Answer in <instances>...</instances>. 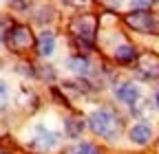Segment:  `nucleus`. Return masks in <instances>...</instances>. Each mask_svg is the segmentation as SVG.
Listing matches in <instances>:
<instances>
[{"instance_id": "nucleus-5", "label": "nucleus", "mask_w": 159, "mask_h": 154, "mask_svg": "<svg viewBox=\"0 0 159 154\" xmlns=\"http://www.w3.org/2000/svg\"><path fill=\"white\" fill-rule=\"evenodd\" d=\"M31 145H33V148H38V150L49 152V150H53V148H57V145H60V134H57V132H53L51 128H47V126L40 123V126H35V130H33Z\"/></svg>"}, {"instance_id": "nucleus-11", "label": "nucleus", "mask_w": 159, "mask_h": 154, "mask_svg": "<svg viewBox=\"0 0 159 154\" xmlns=\"http://www.w3.org/2000/svg\"><path fill=\"white\" fill-rule=\"evenodd\" d=\"M137 51L133 49V46H128V44H124V46H119V49H115V60L119 62V64H130V62H137Z\"/></svg>"}, {"instance_id": "nucleus-2", "label": "nucleus", "mask_w": 159, "mask_h": 154, "mask_svg": "<svg viewBox=\"0 0 159 154\" xmlns=\"http://www.w3.org/2000/svg\"><path fill=\"white\" fill-rule=\"evenodd\" d=\"M95 31H97V20L93 15H77L71 22V33L77 40L80 46H93L95 42Z\"/></svg>"}, {"instance_id": "nucleus-19", "label": "nucleus", "mask_w": 159, "mask_h": 154, "mask_svg": "<svg viewBox=\"0 0 159 154\" xmlns=\"http://www.w3.org/2000/svg\"><path fill=\"white\" fill-rule=\"evenodd\" d=\"M5 2H9V0H5Z\"/></svg>"}, {"instance_id": "nucleus-6", "label": "nucleus", "mask_w": 159, "mask_h": 154, "mask_svg": "<svg viewBox=\"0 0 159 154\" xmlns=\"http://www.w3.org/2000/svg\"><path fill=\"white\" fill-rule=\"evenodd\" d=\"M124 20H126V24H128L130 29H135V31H139V33H152V31L157 29L155 15L148 13V11H130Z\"/></svg>"}, {"instance_id": "nucleus-4", "label": "nucleus", "mask_w": 159, "mask_h": 154, "mask_svg": "<svg viewBox=\"0 0 159 154\" xmlns=\"http://www.w3.org/2000/svg\"><path fill=\"white\" fill-rule=\"evenodd\" d=\"M135 71L142 79H159V55L142 53L135 62Z\"/></svg>"}, {"instance_id": "nucleus-8", "label": "nucleus", "mask_w": 159, "mask_h": 154, "mask_svg": "<svg viewBox=\"0 0 159 154\" xmlns=\"http://www.w3.org/2000/svg\"><path fill=\"white\" fill-rule=\"evenodd\" d=\"M38 53L44 55V57L55 53V35L51 31H42V33H40V37H38Z\"/></svg>"}, {"instance_id": "nucleus-12", "label": "nucleus", "mask_w": 159, "mask_h": 154, "mask_svg": "<svg viewBox=\"0 0 159 154\" xmlns=\"http://www.w3.org/2000/svg\"><path fill=\"white\" fill-rule=\"evenodd\" d=\"M64 128H66V134L71 139H77L80 134H82V130H84V121L77 119V117H71V119L64 121Z\"/></svg>"}, {"instance_id": "nucleus-17", "label": "nucleus", "mask_w": 159, "mask_h": 154, "mask_svg": "<svg viewBox=\"0 0 159 154\" xmlns=\"http://www.w3.org/2000/svg\"><path fill=\"white\" fill-rule=\"evenodd\" d=\"M104 2H108V5H113V7H119V5H122V0H104Z\"/></svg>"}, {"instance_id": "nucleus-3", "label": "nucleus", "mask_w": 159, "mask_h": 154, "mask_svg": "<svg viewBox=\"0 0 159 154\" xmlns=\"http://www.w3.org/2000/svg\"><path fill=\"white\" fill-rule=\"evenodd\" d=\"M5 44H7L11 51H16V53L29 49V46L33 44L31 29L25 27V24H16V27H11V31H5Z\"/></svg>"}, {"instance_id": "nucleus-16", "label": "nucleus", "mask_w": 159, "mask_h": 154, "mask_svg": "<svg viewBox=\"0 0 159 154\" xmlns=\"http://www.w3.org/2000/svg\"><path fill=\"white\" fill-rule=\"evenodd\" d=\"M64 5H69V7H82V5H86L89 0H62Z\"/></svg>"}, {"instance_id": "nucleus-1", "label": "nucleus", "mask_w": 159, "mask_h": 154, "mask_svg": "<svg viewBox=\"0 0 159 154\" xmlns=\"http://www.w3.org/2000/svg\"><path fill=\"white\" fill-rule=\"evenodd\" d=\"M89 128L99 134L104 139H117L119 132H122V119L117 117L113 110H106V108H99V110H93L89 114Z\"/></svg>"}, {"instance_id": "nucleus-10", "label": "nucleus", "mask_w": 159, "mask_h": 154, "mask_svg": "<svg viewBox=\"0 0 159 154\" xmlns=\"http://www.w3.org/2000/svg\"><path fill=\"white\" fill-rule=\"evenodd\" d=\"M66 68L73 71L75 75H89V73H91V64H89L86 57H82V55L69 57V60H66Z\"/></svg>"}, {"instance_id": "nucleus-13", "label": "nucleus", "mask_w": 159, "mask_h": 154, "mask_svg": "<svg viewBox=\"0 0 159 154\" xmlns=\"http://www.w3.org/2000/svg\"><path fill=\"white\" fill-rule=\"evenodd\" d=\"M71 154H102L93 143H80V145H75L73 150H71Z\"/></svg>"}, {"instance_id": "nucleus-9", "label": "nucleus", "mask_w": 159, "mask_h": 154, "mask_svg": "<svg viewBox=\"0 0 159 154\" xmlns=\"http://www.w3.org/2000/svg\"><path fill=\"white\" fill-rule=\"evenodd\" d=\"M150 137H152V130L146 123H137V126L130 128V141L137 143V145H146L150 141Z\"/></svg>"}, {"instance_id": "nucleus-15", "label": "nucleus", "mask_w": 159, "mask_h": 154, "mask_svg": "<svg viewBox=\"0 0 159 154\" xmlns=\"http://www.w3.org/2000/svg\"><path fill=\"white\" fill-rule=\"evenodd\" d=\"M29 2H31V0H11V7H16V9H27Z\"/></svg>"}, {"instance_id": "nucleus-14", "label": "nucleus", "mask_w": 159, "mask_h": 154, "mask_svg": "<svg viewBox=\"0 0 159 154\" xmlns=\"http://www.w3.org/2000/svg\"><path fill=\"white\" fill-rule=\"evenodd\" d=\"M152 2H155V0H130V7L135 11H146Z\"/></svg>"}, {"instance_id": "nucleus-7", "label": "nucleus", "mask_w": 159, "mask_h": 154, "mask_svg": "<svg viewBox=\"0 0 159 154\" xmlns=\"http://www.w3.org/2000/svg\"><path fill=\"white\" fill-rule=\"evenodd\" d=\"M115 95H117V99H119V101L135 106L137 99H139V88H137L133 82H126V84H122L119 88H115Z\"/></svg>"}, {"instance_id": "nucleus-18", "label": "nucleus", "mask_w": 159, "mask_h": 154, "mask_svg": "<svg viewBox=\"0 0 159 154\" xmlns=\"http://www.w3.org/2000/svg\"><path fill=\"white\" fill-rule=\"evenodd\" d=\"M157 108H159V92H157Z\"/></svg>"}]
</instances>
